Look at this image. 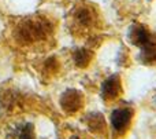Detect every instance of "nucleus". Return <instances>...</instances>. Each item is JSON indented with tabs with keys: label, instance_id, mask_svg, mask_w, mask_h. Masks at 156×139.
Returning a JSON list of instances; mask_svg holds the SVG:
<instances>
[{
	"label": "nucleus",
	"instance_id": "1",
	"mask_svg": "<svg viewBox=\"0 0 156 139\" xmlns=\"http://www.w3.org/2000/svg\"><path fill=\"white\" fill-rule=\"evenodd\" d=\"M49 30V26L47 22L41 19H27L22 22L18 28V39L21 41H36L45 37Z\"/></svg>",
	"mask_w": 156,
	"mask_h": 139
},
{
	"label": "nucleus",
	"instance_id": "2",
	"mask_svg": "<svg viewBox=\"0 0 156 139\" xmlns=\"http://www.w3.org/2000/svg\"><path fill=\"white\" fill-rule=\"evenodd\" d=\"M83 105V95L77 90H67L60 98V106L65 112L74 113Z\"/></svg>",
	"mask_w": 156,
	"mask_h": 139
},
{
	"label": "nucleus",
	"instance_id": "3",
	"mask_svg": "<svg viewBox=\"0 0 156 139\" xmlns=\"http://www.w3.org/2000/svg\"><path fill=\"white\" fill-rule=\"evenodd\" d=\"M130 120H132V113L126 109H118L111 115V124L118 132L125 131L130 124Z\"/></svg>",
	"mask_w": 156,
	"mask_h": 139
},
{
	"label": "nucleus",
	"instance_id": "4",
	"mask_svg": "<svg viewBox=\"0 0 156 139\" xmlns=\"http://www.w3.org/2000/svg\"><path fill=\"white\" fill-rule=\"evenodd\" d=\"M121 80L118 76H112L103 83L101 92L104 99H115L121 94Z\"/></svg>",
	"mask_w": 156,
	"mask_h": 139
},
{
	"label": "nucleus",
	"instance_id": "5",
	"mask_svg": "<svg viewBox=\"0 0 156 139\" xmlns=\"http://www.w3.org/2000/svg\"><path fill=\"white\" fill-rule=\"evenodd\" d=\"M130 40H132L133 44L140 47H145L148 44H151V39H149V35L144 28L141 26H134L130 32Z\"/></svg>",
	"mask_w": 156,
	"mask_h": 139
},
{
	"label": "nucleus",
	"instance_id": "6",
	"mask_svg": "<svg viewBox=\"0 0 156 139\" xmlns=\"http://www.w3.org/2000/svg\"><path fill=\"white\" fill-rule=\"evenodd\" d=\"M90 58H92V54L88 50H78L76 55H74V61H76L78 66H86L90 62Z\"/></svg>",
	"mask_w": 156,
	"mask_h": 139
},
{
	"label": "nucleus",
	"instance_id": "7",
	"mask_svg": "<svg viewBox=\"0 0 156 139\" xmlns=\"http://www.w3.org/2000/svg\"><path fill=\"white\" fill-rule=\"evenodd\" d=\"M76 18L81 25H89L92 22V13L88 8H80L76 14Z\"/></svg>",
	"mask_w": 156,
	"mask_h": 139
},
{
	"label": "nucleus",
	"instance_id": "8",
	"mask_svg": "<svg viewBox=\"0 0 156 139\" xmlns=\"http://www.w3.org/2000/svg\"><path fill=\"white\" fill-rule=\"evenodd\" d=\"M19 139H36L34 138V134H33V131L30 130V127L29 128H25L23 131H22V134H21V137H19Z\"/></svg>",
	"mask_w": 156,
	"mask_h": 139
}]
</instances>
